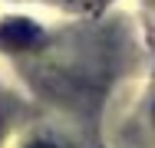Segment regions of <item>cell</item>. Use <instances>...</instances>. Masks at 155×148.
I'll return each instance as SVG.
<instances>
[{"mask_svg":"<svg viewBox=\"0 0 155 148\" xmlns=\"http://www.w3.org/2000/svg\"><path fill=\"white\" fill-rule=\"evenodd\" d=\"M36 40H40V27H33L30 20L13 17V20L0 23V46L3 50H30Z\"/></svg>","mask_w":155,"mask_h":148,"instance_id":"obj_1","label":"cell"},{"mask_svg":"<svg viewBox=\"0 0 155 148\" xmlns=\"http://www.w3.org/2000/svg\"><path fill=\"white\" fill-rule=\"evenodd\" d=\"M27 148H56V145H50V142H30Z\"/></svg>","mask_w":155,"mask_h":148,"instance_id":"obj_2","label":"cell"}]
</instances>
